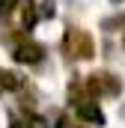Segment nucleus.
Here are the masks:
<instances>
[{"instance_id":"obj_3","label":"nucleus","mask_w":125,"mask_h":128,"mask_svg":"<svg viewBox=\"0 0 125 128\" xmlns=\"http://www.w3.org/2000/svg\"><path fill=\"white\" fill-rule=\"evenodd\" d=\"M12 57H15V63H24V66H36V63H42V57H45V48H42L39 42L21 39V42L15 45V51H12Z\"/></svg>"},{"instance_id":"obj_11","label":"nucleus","mask_w":125,"mask_h":128,"mask_svg":"<svg viewBox=\"0 0 125 128\" xmlns=\"http://www.w3.org/2000/svg\"><path fill=\"white\" fill-rule=\"evenodd\" d=\"M62 128H80V125H72V122H62Z\"/></svg>"},{"instance_id":"obj_6","label":"nucleus","mask_w":125,"mask_h":128,"mask_svg":"<svg viewBox=\"0 0 125 128\" xmlns=\"http://www.w3.org/2000/svg\"><path fill=\"white\" fill-rule=\"evenodd\" d=\"M21 12H24V30H33V24H36V18H39L36 3H33V0H24V3H21Z\"/></svg>"},{"instance_id":"obj_5","label":"nucleus","mask_w":125,"mask_h":128,"mask_svg":"<svg viewBox=\"0 0 125 128\" xmlns=\"http://www.w3.org/2000/svg\"><path fill=\"white\" fill-rule=\"evenodd\" d=\"M21 86H24V80H21L18 74L0 68V92H12V90H21Z\"/></svg>"},{"instance_id":"obj_4","label":"nucleus","mask_w":125,"mask_h":128,"mask_svg":"<svg viewBox=\"0 0 125 128\" xmlns=\"http://www.w3.org/2000/svg\"><path fill=\"white\" fill-rule=\"evenodd\" d=\"M74 107H78V116L80 119H86L92 125H104V113H101V107L95 101H74Z\"/></svg>"},{"instance_id":"obj_8","label":"nucleus","mask_w":125,"mask_h":128,"mask_svg":"<svg viewBox=\"0 0 125 128\" xmlns=\"http://www.w3.org/2000/svg\"><path fill=\"white\" fill-rule=\"evenodd\" d=\"M113 27H125V15H119V18H110V21H104V30H113Z\"/></svg>"},{"instance_id":"obj_10","label":"nucleus","mask_w":125,"mask_h":128,"mask_svg":"<svg viewBox=\"0 0 125 128\" xmlns=\"http://www.w3.org/2000/svg\"><path fill=\"white\" fill-rule=\"evenodd\" d=\"M9 128H27V125H24V122H18V119H12V122H9Z\"/></svg>"},{"instance_id":"obj_7","label":"nucleus","mask_w":125,"mask_h":128,"mask_svg":"<svg viewBox=\"0 0 125 128\" xmlns=\"http://www.w3.org/2000/svg\"><path fill=\"white\" fill-rule=\"evenodd\" d=\"M15 6H18V0H0V15H9Z\"/></svg>"},{"instance_id":"obj_9","label":"nucleus","mask_w":125,"mask_h":128,"mask_svg":"<svg viewBox=\"0 0 125 128\" xmlns=\"http://www.w3.org/2000/svg\"><path fill=\"white\" fill-rule=\"evenodd\" d=\"M24 125H27V128H48V125H45V119H39V116H30Z\"/></svg>"},{"instance_id":"obj_13","label":"nucleus","mask_w":125,"mask_h":128,"mask_svg":"<svg viewBox=\"0 0 125 128\" xmlns=\"http://www.w3.org/2000/svg\"><path fill=\"white\" fill-rule=\"evenodd\" d=\"M113 3H119V0H113Z\"/></svg>"},{"instance_id":"obj_2","label":"nucleus","mask_w":125,"mask_h":128,"mask_svg":"<svg viewBox=\"0 0 125 128\" xmlns=\"http://www.w3.org/2000/svg\"><path fill=\"white\" fill-rule=\"evenodd\" d=\"M86 90H90L92 96H119L122 84H119V78L110 74V72H92V74L86 78Z\"/></svg>"},{"instance_id":"obj_1","label":"nucleus","mask_w":125,"mask_h":128,"mask_svg":"<svg viewBox=\"0 0 125 128\" xmlns=\"http://www.w3.org/2000/svg\"><path fill=\"white\" fill-rule=\"evenodd\" d=\"M62 51L72 60H90V57H95V42H92V36L86 30L68 27L66 30V39H62Z\"/></svg>"},{"instance_id":"obj_12","label":"nucleus","mask_w":125,"mask_h":128,"mask_svg":"<svg viewBox=\"0 0 125 128\" xmlns=\"http://www.w3.org/2000/svg\"><path fill=\"white\" fill-rule=\"evenodd\" d=\"M122 116H125V104H122Z\"/></svg>"}]
</instances>
